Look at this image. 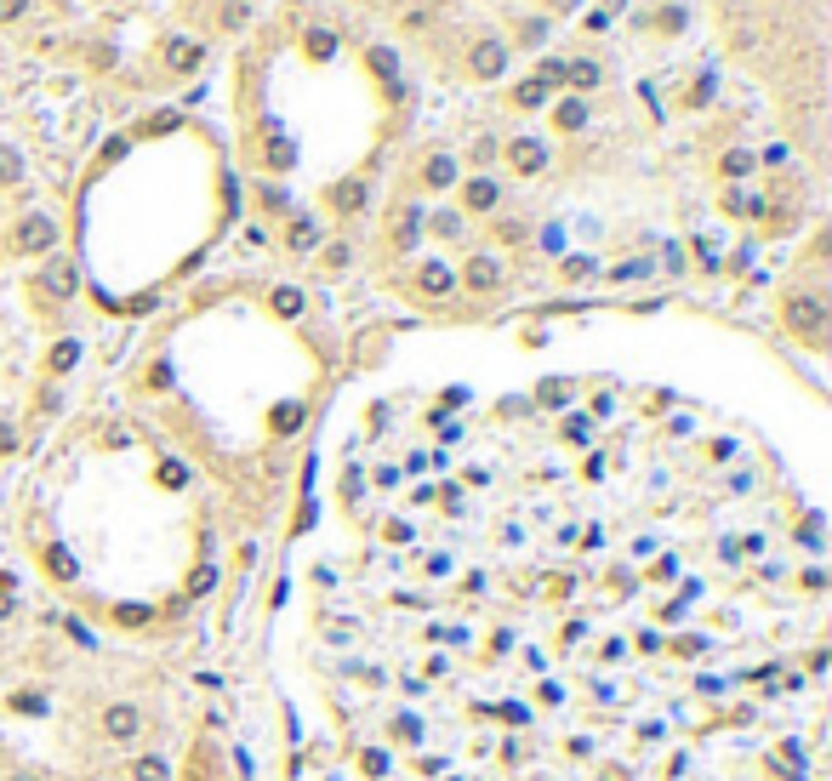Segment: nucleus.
I'll use <instances>...</instances> for the list:
<instances>
[{
  "label": "nucleus",
  "instance_id": "412c9836",
  "mask_svg": "<svg viewBox=\"0 0 832 781\" xmlns=\"http://www.w3.org/2000/svg\"><path fill=\"white\" fill-rule=\"evenodd\" d=\"M46 365H52V376H63V371H75V365H80V343H75V336H63V343H52V354H46Z\"/></svg>",
  "mask_w": 832,
  "mask_h": 781
},
{
  "label": "nucleus",
  "instance_id": "ddd939ff",
  "mask_svg": "<svg viewBox=\"0 0 832 781\" xmlns=\"http://www.w3.org/2000/svg\"><path fill=\"white\" fill-rule=\"evenodd\" d=\"M422 228H428V217H422V205H399V211H394V251H416Z\"/></svg>",
  "mask_w": 832,
  "mask_h": 781
},
{
  "label": "nucleus",
  "instance_id": "ea45409f",
  "mask_svg": "<svg viewBox=\"0 0 832 781\" xmlns=\"http://www.w3.org/2000/svg\"><path fill=\"white\" fill-rule=\"evenodd\" d=\"M12 451H17V428H12L6 416H0V456H12Z\"/></svg>",
  "mask_w": 832,
  "mask_h": 781
},
{
  "label": "nucleus",
  "instance_id": "a878e982",
  "mask_svg": "<svg viewBox=\"0 0 832 781\" xmlns=\"http://www.w3.org/2000/svg\"><path fill=\"white\" fill-rule=\"evenodd\" d=\"M257 200H263V211H280V217L291 211V195H286L280 183H263V188H257Z\"/></svg>",
  "mask_w": 832,
  "mask_h": 781
},
{
  "label": "nucleus",
  "instance_id": "a211bd4d",
  "mask_svg": "<svg viewBox=\"0 0 832 781\" xmlns=\"http://www.w3.org/2000/svg\"><path fill=\"white\" fill-rule=\"evenodd\" d=\"M422 183L428 188H456V155H428V165H422Z\"/></svg>",
  "mask_w": 832,
  "mask_h": 781
},
{
  "label": "nucleus",
  "instance_id": "f257e3e1",
  "mask_svg": "<svg viewBox=\"0 0 832 781\" xmlns=\"http://www.w3.org/2000/svg\"><path fill=\"white\" fill-rule=\"evenodd\" d=\"M781 325L804 336V343H821L827 336V303L816 297V291H793V297L781 303Z\"/></svg>",
  "mask_w": 832,
  "mask_h": 781
},
{
  "label": "nucleus",
  "instance_id": "6ab92c4d",
  "mask_svg": "<svg viewBox=\"0 0 832 781\" xmlns=\"http://www.w3.org/2000/svg\"><path fill=\"white\" fill-rule=\"evenodd\" d=\"M132 781H172V765L160 753H137L132 758Z\"/></svg>",
  "mask_w": 832,
  "mask_h": 781
},
{
  "label": "nucleus",
  "instance_id": "2eb2a0df",
  "mask_svg": "<svg viewBox=\"0 0 832 781\" xmlns=\"http://www.w3.org/2000/svg\"><path fill=\"white\" fill-rule=\"evenodd\" d=\"M587 120H593V109L582 97H559V103H553V125H559V132H587Z\"/></svg>",
  "mask_w": 832,
  "mask_h": 781
},
{
  "label": "nucleus",
  "instance_id": "39448f33",
  "mask_svg": "<svg viewBox=\"0 0 832 781\" xmlns=\"http://www.w3.org/2000/svg\"><path fill=\"white\" fill-rule=\"evenodd\" d=\"M467 75L474 80H496V75H507V46L496 35H479L474 46H467Z\"/></svg>",
  "mask_w": 832,
  "mask_h": 781
},
{
  "label": "nucleus",
  "instance_id": "4468645a",
  "mask_svg": "<svg viewBox=\"0 0 832 781\" xmlns=\"http://www.w3.org/2000/svg\"><path fill=\"white\" fill-rule=\"evenodd\" d=\"M286 245L291 251H314L319 245V223L308 217V211H286Z\"/></svg>",
  "mask_w": 832,
  "mask_h": 781
},
{
  "label": "nucleus",
  "instance_id": "37998d69",
  "mask_svg": "<svg viewBox=\"0 0 832 781\" xmlns=\"http://www.w3.org/2000/svg\"><path fill=\"white\" fill-rule=\"evenodd\" d=\"M565 434H570V446H587V416H570Z\"/></svg>",
  "mask_w": 832,
  "mask_h": 781
},
{
  "label": "nucleus",
  "instance_id": "e433bc0d",
  "mask_svg": "<svg viewBox=\"0 0 832 781\" xmlns=\"http://www.w3.org/2000/svg\"><path fill=\"white\" fill-rule=\"evenodd\" d=\"M707 97H713V75H701V80H696V86L685 92V103H690V109H696V103H707Z\"/></svg>",
  "mask_w": 832,
  "mask_h": 781
},
{
  "label": "nucleus",
  "instance_id": "c03bdc74",
  "mask_svg": "<svg viewBox=\"0 0 832 781\" xmlns=\"http://www.w3.org/2000/svg\"><path fill=\"white\" fill-rule=\"evenodd\" d=\"M160 485H172V491L183 485V468H177V462H165V468H160Z\"/></svg>",
  "mask_w": 832,
  "mask_h": 781
},
{
  "label": "nucleus",
  "instance_id": "a19ab883",
  "mask_svg": "<svg viewBox=\"0 0 832 781\" xmlns=\"http://www.w3.org/2000/svg\"><path fill=\"white\" fill-rule=\"evenodd\" d=\"M496 240H525V223H519V217H514V223L502 217V223H496Z\"/></svg>",
  "mask_w": 832,
  "mask_h": 781
},
{
  "label": "nucleus",
  "instance_id": "dca6fc26",
  "mask_svg": "<svg viewBox=\"0 0 832 781\" xmlns=\"http://www.w3.org/2000/svg\"><path fill=\"white\" fill-rule=\"evenodd\" d=\"M565 86H576V92H599L605 86V69L593 57H576V63H565Z\"/></svg>",
  "mask_w": 832,
  "mask_h": 781
},
{
  "label": "nucleus",
  "instance_id": "09e8293b",
  "mask_svg": "<svg viewBox=\"0 0 832 781\" xmlns=\"http://www.w3.org/2000/svg\"><path fill=\"white\" fill-rule=\"evenodd\" d=\"M12 781H35V776H12Z\"/></svg>",
  "mask_w": 832,
  "mask_h": 781
},
{
  "label": "nucleus",
  "instance_id": "f3484780",
  "mask_svg": "<svg viewBox=\"0 0 832 781\" xmlns=\"http://www.w3.org/2000/svg\"><path fill=\"white\" fill-rule=\"evenodd\" d=\"M268 308L280 314V320H303L308 297H303V285H274V291H268Z\"/></svg>",
  "mask_w": 832,
  "mask_h": 781
},
{
  "label": "nucleus",
  "instance_id": "c9c22d12",
  "mask_svg": "<svg viewBox=\"0 0 832 781\" xmlns=\"http://www.w3.org/2000/svg\"><path fill=\"white\" fill-rule=\"evenodd\" d=\"M211 587H217V571H211V565H200L195 582H188V594H211Z\"/></svg>",
  "mask_w": 832,
  "mask_h": 781
},
{
  "label": "nucleus",
  "instance_id": "393cba45",
  "mask_svg": "<svg viewBox=\"0 0 832 781\" xmlns=\"http://www.w3.org/2000/svg\"><path fill=\"white\" fill-rule=\"evenodd\" d=\"M0 183H24V155L12 143H0Z\"/></svg>",
  "mask_w": 832,
  "mask_h": 781
},
{
  "label": "nucleus",
  "instance_id": "58836bf2",
  "mask_svg": "<svg viewBox=\"0 0 832 781\" xmlns=\"http://www.w3.org/2000/svg\"><path fill=\"white\" fill-rule=\"evenodd\" d=\"M29 12V0H0V24H17Z\"/></svg>",
  "mask_w": 832,
  "mask_h": 781
},
{
  "label": "nucleus",
  "instance_id": "aec40b11",
  "mask_svg": "<svg viewBox=\"0 0 832 781\" xmlns=\"http://www.w3.org/2000/svg\"><path fill=\"white\" fill-rule=\"evenodd\" d=\"M547 97H553V86H547V80H536V75H530V80H519V86H514V103H519V109H542Z\"/></svg>",
  "mask_w": 832,
  "mask_h": 781
},
{
  "label": "nucleus",
  "instance_id": "0eeeda50",
  "mask_svg": "<svg viewBox=\"0 0 832 781\" xmlns=\"http://www.w3.org/2000/svg\"><path fill=\"white\" fill-rule=\"evenodd\" d=\"M326 205L336 211V217H359V211L371 205V183H366V177H343V183H331V188H326Z\"/></svg>",
  "mask_w": 832,
  "mask_h": 781
},
{
  "label": "nucleus",
  "instance_id": "72a5a7b5",
  "mask_svg": "<svg viewBox=\"0 0 832 781\" xmlns=\"http://www.w3.org/2000/svg\"><path fill=\"white\" fill-rule=\"evenodd\" d=\"M559 268H565V280H587V274L599 268V263H593V257H565Z\"/></svg>",
  "mask_w": 832,
  "mask_h": 781
},
{
  "label": "nucleus",
  "instance_id": "c756f323",
  "mask_svg": "<svg viewBox=\"0 0 832 781\" xmlns=\"http://www.w3.org/2000/svg\"><path fill=\"white\" fill-rule=\"evenodd\" d=\"M536 80H547L553 92L565 86V57H542V69H536Z\"/></svg>",
  "mask_w": 832,
  "mask_h": 781
},
{
  "label": "nucleus",
  "instance_id": "79ce46f5",
  "mask_svg": "<svg viewBox=\"0 0 832 781\" xmlns=\"http://www.w3.org/2000/svg\"><path fill=\"white\" fill-rule=\"evenodd\" d=\"M223 24H228V29H240V24H246V0H234V6H223Z\"/></svg>",
  "mask_w": 832,
  "mask_h": 781
},
{
  "label": "nucleus",
  "instance_id": "9d476101",
  "mask_svg": "<svg viewBox=\"0 0 832 781\" xmlns=\"http://www.w3.org/2000/svg\"><path fill=\"white\" fill-rule=\"evenodd\" d=\"M416 291H422V297H451V291H456V268L451 263H439V257H422V268H416Z\"/></svg>",
  "mask_w": 832,
  "mask_h": 781
},
{
  "label": "nucleus",
  "instance_id": "473e14b6",
  "mask_svg": "<svg viewBox=\"0 0 832 781\" xmlns=\"http://www.w3.org/2000/svg\"><path fill=\"white\" fill-rule=\"evenodd\" d=\"M467 155H474V165H490V160L502 155V143H496V137H479V143H474V149H467Z\"/></svg>",
  "mask_w": 832,
  "mask_h": 781
},
{
  "label": "nucleus",
  "instance_id": "2f4dec72",
  "mask_svg": "<svg viewBox=\"0 0 832 781\" xmlns=\"http://www.w3.org/2000/svg\"><path fill=\"white\" fill-rule=\"evenodd\" d=\"M434 235H445V240H462V217H456V211H439V217H434Z\"/></svg>",
  "mask_w": 832,
  "mask_h": 781
},
{
  "label": "nucleus",
  "instance_id": "f03ea898",
  "mask_svg": "<svg viewBox=\"0 0 832 781\" xmlns=\"http://www.w3.org/2000/svg\"><path fill=\"white\" fill-rule=\"evenodd\" d=\"M12 251H24V257H46V251H57V223L46 217V211H29V217L12 228Z\"/></svg>",
  "mask_w": 832,
  "mask_h": 781
},
{
  "label": "nucleus",
  "instance_id": "f8f14e48",
  "mask_svg": "<svg viewBox=\"0 0 832 781\" xmlns=\"http://www.w3.org/2000/svg\"><path fill=\"white\" fill-rule=\"evenodd\" d=\"M366 63H371V75L382 80V86H388V97L399 103V97H405V80H399V57H394V46H371Z\"/></svg>",
  "mask_w": 832,
  "mask_h": 781
},
{
  "label": "nucleus",
  "instance_id": "7ed1b4c3",
  "mask_svg": "<svg viewBox=\"0 0 832 781\" xmlns=\"http://www.w3.org/2000/svg\"><path fill=\"white\" fill-rule=\"evenodd\" d=\"M456 200L467 217H490V211L502 205V183L490 172H474V177H456Z\"/></svg>",
  "mask_w": 832,
  "mask_h": 781
},
{
  "label": "nucleus",
  "instance_id": "4c0bfd02",
  "mask_svg": "<svg viewBox=\"0 0 832 781\" xmlns=\"http://www.w3.org/2000/svg\"><path fill=\"white\" fill-rule=\"evenodd\" d=\"M536 399H542V406H565V399H570V388H565V383H542V394H536Z\"/></svg>",
  "mask_w": 832,
  "mask_h": 781
},
{
  "label": "nucleus",
  "instance_id": "b1692460",
  "mask_svg": "<svg viewBox=\"0 0 832 781\" xmlns=\"http://www.w3.org/2000/svg\"><path fill=\"white\" fill-rule=\"evenodd\" d=\"M46 571H52L57 582H75V576H80V565H75L69 547H57V542H52V547H46Z\"/></svg>",
  "mask_w": 832,
  "mask_h": 781
},
{
  "label": "nucleus",
  "instance_id": "bb28decb",
  "mask_svg": "<svg viewBox=\"0 0 832 781\" xmlns=\"http://www.w3.org/2000/svg\"><path fill=\"white\" fill-rule=\"evenodd\" d=\"M547 40V17H525L519 24V46H542Z\"/></svg>",
  "mask_w": 832,
  "mask_h": 781
},
{
  "label": "nucleus",
  "instance_id": "49530a36",
  "mask_svg": "<svg viewBox=\"0 0 832 781\" xmlns=\"http://www.w3.org/2000/svg\"><path fill=\"white\" fill-rule=\"evenodd\" d=\"M394 730H399V736H422V725L411 719V713H399V719H394Z\"/></svg>",
  "mask_w": 832,
  "mask_h": 781
},
{
  "label": "nucleus",
  "instance_id": "cd10ccee",
  "mask_svg": "<svg viewBox=\"0 0 832 781\" xmlns=\"http://www.w3.org/2000/svg\"><path fill=\"white\" fill-rule=\"evenodd\" d=\"M291 160H296V149H291L286 137H274L268 143V165H274V172H291Z\"/></svg>",
  "mask_w": 832,
  "mask_h": 781
},
{
  "label": "nucleus",
  "instance_id": "c85d7f7f",
  "mask_svg": "<svg viewBox=\"0 0 832 781\" xmlns=\"http://www.w3.org/2000/svg\"><path fill=\"white\" fill-rule=\"evenodd\" d=\"M274 428L296 434V428H303V406H296V399H291V406H280V411H274Z\"/></svg>",
  "mask_w": 832,
  "mask_h": 781
},
{
  "label": "nucleus",
  "instance_id": "4be33fe9",
  "mask_svg": "<svg viewBox=\"0 0 832 781\" xmlns=\"http://www.w3.org/2000/svg\"><path fill=\"white\" fill-rule=\"evenodd\" d=\"M303 52H308L314 63L336 57V29H308V35H303Z\"/></svg>",
  "mask_w": 832,
  "mask_h": 781
},
{
  "label": "nucleus",
  "instance_id": "9b49d317",
  "mask_svg": "<svg viewBox=\"0 0 832 781\" xmlns=\"http://www.w3.org/2000/svg\"><path fill=\"white\" fill-rule=\"evenodd\" d=\"M75 285H80V268L69 263V257H52L46 268H40V291H46V297H75Z\"/></svg>",
  "mask_w": 832,
  "mask_h": 781
},
{
  "label": "nucleus",
  "instance_id": "1a4fd4ad",
  "mask_svg": "<svg viewBox=\"0 0 832 781\" xmlns=\"http://www.w3.org/2000/svg\"><path fill=\"white\" fill-rule=\"evenodd\" d=\"M103 736H109V742H137V736H143V713L132 702H109V707H103Z\"/></svg>",
  "mask_w": 832,
  "mask_h": 781
},
{
  "label": "nucleus",
  "instance_id": "f704fd0d",
  "mask_svg": "<svg viewBox=\"0 0 832 781\" xmlns=\"http://www.w3.org/2000/svg\"><path fill=\"white\" fill-rule=\"evenodd\" d=\"M12 707H17V713H46V702H40V690H17V696H12Z\"/></svg>",
  "mask_w": 832,
  "mask_h": 781
},
{
  "label": "nucleus",
  "instance_id": "7c9ffc66",
  "mask_svg": "<svg viewBox=\"0 0 832 781\" xmlns=\"http://www.w3.org/2000/svg\"><path fill=\"white\" fill-rule=\"evenodd\" d=\"M348 263H354V245L348 240H331L326 245V268H348Z\"/></svg>",
  "mask_w": 832,
  "mask_h": 781
},
{
  "label": "nucleus",
  "instance_id": "5701e85b",
  "mask_svg": "<svg viewBox=\"0 0 832 781\" xmlns=\"http://www.w3.org/2000/svg\"><path fill=\"white\" fill-rule=\"evenodd\" d=\"M718 172H724V177H753V172H758V155H753V149H730V155L718 160Z\"/></svg>",
  "mask_w": 832,
  "mask_h": 781
},
{
  "label": "nucleus",
  "instance_id": "6e6552de",
  "mask_svg": "<svg viewBox=\"0 0 832 781\" xmlns=\"http://www.w3.org/2000/svg\"><path fill=\"white\" fill-rule=\"evenodd\" d=\"M160 57H165V69L172 75H195L200 63H205V40H195V35H172L160 46Z\"/></svg>",
  "mask_w": 832,
  "mask_h": 781
},
{
  "label": "nucleus",
  "instance_id": "de8ad7c7",
  "mask_svg": "<svg viewBox=\"0 0 832 781\" xmlns=\"http://www.w3.org/2000/svg\"><path fill=\"white\" fill-rule=\"evenodd\" d=\"M547 6H553V12H576V6H582V0H547Z\"/></svg>",
  "mask_w": 832,
  "mask_h": 781
},
{
  "label": "nucleus",
  "instance_id": "423d86ee",
  "mask_svg": "<svg viewBox=\"0 0 832 781\" xmlns=\"http://www.w3.org/2000/svg\"><path fill=\"white\" fill-rule=\"evenodd\" d=\"M502 155H507V165H514V177H542L547 160H553L542 137H514V143H502Z\"/></svg>",
  "mask_w": 832,
  "mask_h": 781
},
{
  "label": "nucleus",
  "instance_id": "a18cd8bd",
  "mask_svg": "<svg viewBox=\"0 0 832 781\" xmlns=\"http://www.w3.org/2000/svg\"><path fill=\"white\" fill-rule=\"evenodd\" d=\"M366 770H371V776H382V770H388V753H382V747H376V753H366Z\"/></svg>",
  "mask_w": 832,
  "mask_h": 781
},
{
  "label": "nucleus",
  "instance_id": "20e7f679",
  "mask_svg": "<svg viewBox=\"0 0 832 781\" xmlns=\"http://www.w3.org/2000/svg\"><path fill=\"white\" fill-rule=\"evenodd\" d=\"M502 280H507V268H502V257H490V251H474V257H467V263L456 268V285L479 291V297L502 291Z\"/></svg>",
  "mask_w": 832,
  "mask_h": 781
}]
</instances>
